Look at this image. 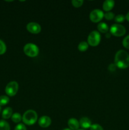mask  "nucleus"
<instances>
[{
	"label": "nucleus",
	"instance_id": "obj_1",
	"mask_svg": "<svg viewBox=\"0 0 129 130\" xmlns=\"http://www.w3.org/2000/svg\"><path fill=\"white\" fill-rule=\"evenodd\" d=\"M115 63L116 67L121 69H125L129 67V55L126 51L120 50L115 56Z\"/></svg>",
	"mask_w": 129,
	"mask_h": 130
},
{
	"label": "nucleus",
	"instance_id": "obj_2",
	"mask_svg": "<svg viewBox=\"0 0 129 130\" xmlns=\"http://www.w3.org/2000/svg\"><path fill=\"white\" fill-rule=\"evenodd\" d=\"M38 119V116L36 112L32 109L25 111L22 116V121L25 124L32 126L35 124Z\"/></svg>",
	"mask_w": 129,
	"mask_h": 130
},
{
	"label": "nucleus",
	"instance_id": "obj_3",
	"mask_svg": "<svg viewBox=\"0 0 129 130\" xmlns=\"http://www.w3.org/2000/svg\"><path fill=\"white\" fill-rule=\"evenodd\" d=\"M24 52L27 57L34 58V57H36L39 55V48L36 44L29 43L24 46Z\"/></svg>",
	"mask_w": 129,
	"mask_h": 130
},
{
	"label": "nucleus",
	"instance_id": "obj_4",
	"mask_svg": "<svg viewBox=\"0 0 129 130\" xmlns=\"http://www.w3.org/2000/svg\"><path fill=\"white\" fill-rule=\"evenodd\" d=\"M101 36L100 32L97 30H93L87 37V43L91 46L95 47L99 45L101 42Z\"/></svg>",
	"mask_w": 129,
	"mask_h": 130
},
{
	"label": "nucleus",
	"instance_id": "obj_5",
	"mask_svg": "<svg viewBox=\"0 0 129 130\" xmlns=\"http://www.w3.org/2000/svg\"><path fill=\"white\" fill-rule=\"evenodd\" d=\"M110 33L116 37H121L126 33V29L122 25L119 24H113L110 27Z\"/></svg>",
	"mask_w": 129,
	"mask_h": 130
},
{
	"label": "nucleus",
	"instance_id": "obj_6",
	"mask_svg": "<svg viewBox=\"0 0 129 130\" xmlns=\"http://www.w3.org/2000/svg\"><path fill=\"white\" fill-rule=\"evenodd\" d=\"M19 85L16 81H13L7 84L5 88V93L7 96H14L18 91Z\"/></svg>",
	"mask_w": 129,
	"mask_h": 130
},
{
	"label": "nucleus",
	"instance_id": "obj_7",
	"mask_svg": "<svg viewBox=\"0 0 129 130\" xmlns=\"http://www.w3.org/2000/svg\"><path fill=\"white\" fill-rule=\"evenodd\" d=\"M104 15V13L102 10L99 9H94L90 13L89 19L92 22L98 23L103 19Z\"/></svg>",
	"mask_w": 129,
	"mask_h": 130
},
{
	"label": "nucleus",
	"instance_id": "obj_8",
	"mask_svg": "<svg viewBox=\"0 0 129 130\" xmlns=\"http://www.w3.org/2000/svg\"><path fill=\"white\" fill-rule=\"evenodd\" d=\"M26 28L28 32H30L31 34H37L40 33L41 31V27H40V24L37 22H34L28 23Z\"/></svg>",
	"mask_w": 129,
	"mask_h": 130
},
{
	"label": "nucleus",
	"instance_id": "obj_9",
	"mask_svg": "<svg viewBox=\"0 0 129 130\" xmlns=\"http://www.w3.org/2000/svg\"><path fill=\"white\" fill-rule=\"evenodd\" d=\"M38 124L41 128H48L51 124V119L48 116H43L38 120Z\"/></svg>",
	"mask_w": 129,
	"mask_h": 130
},
{
	"label": "nucleus",
	"instance_id": "obj_10",
	"mask_svg": "<svg viewBox=\"0 0 129 130\" xmlns=\"http://www.w3.org/2000/svg\"><path fill=\"white\" fill-rule=\"evenodd\" d=\"M80 126L82 128V129H88V128H91V125H92V122L89 118H87V117H82L80 118L79 121Z\"/></svg>",
	"mask_w": 129,
	"mask_h": 130
},
{
	"label": "nucleus",
	"instance_id": "obj_11",
	"mask_svg": "<svg viewBox=\"0 0 129 130\" xmlns=\"http://www.w3.org/2000/svg\"><path fill=\"white\" fill-rule=\"evenodd\" d=\"M68 126L72 130H78L80 128L79 121L75 118H70L68 121Z\"/></svg>",
	"mask_w": 129,
	"mask_h": 130
},
{
	"label": "nucleus",
	"instance_id": "obj_12",
	"mask_svg": "<svg viewBox=\"0 0 129 130\" xmlns=\"http://www.w3.org/2000/svg\"><path fill=\"white\" fill-rule=\"evenodd\" d=\"M115 6V1L113 0H106L102 4V9L106 12L111 11Z\"/></svg>",
	"mask_w": 129,
	"mask_h": 130
},
{
	"label": "nucleus",
	"instance_id": "obj_13",
	"mask_svg": "<svg viewBox=\"0 0 129 130\" xmlns=\"http://www.w3.org/2000/svg\"><path fill=\"white\" fill-rule=\"evenodd\" d=\"M97 28L99 32L103 33V34H106V33L108 32L109 29H110L108 24L105 22L99 23Z\"/></svg>",
	"mask_w": 129,
	"mask_h": 130
},
{
	"label": "nucleus",
	"instance_id": "obj_14",
	"mask_svg": "<svg viewBox=\"0 0 129 130\" xmlns=\"http://www.w3.org/2000/svg\"><path fill=\"white\" fill-rule=\"evenodd\" d=\"M13 115V109L11 107H6L2 112V118L3 119H8L10 118H11Z\"/></svg>",
	"mask_w": 129,
	"mask_h": 130
},
{
	"label": "nucleus",
	"instance_id": "obj_15",
	"mask_svg": "<svg viewBox=\"0 0 129 130\" xmlns=\"http://www.w3.org/2000/svg\"><path fill=\"white\" fill-rule=\"evenodd\" d=\"M89 44L86 41H82L78 44V51L81 52H84L88 50L89 48Z\"/></svg>",
	"mask_w": 129,
	"mask_h": 130
},
{
	"label": "nucleus",
	"instance_id": "obj_16",
	"mask_svg": "<svg viewBox=\"0 0 129 130\" xmlns=\"http://www.w3.org/2000/svg\"><path fill=\"white\" fill-rule=\"evenodd\" d=\"M11 121H12L13 123H20V122L21 121H22V116H21V114H19L18 112H15L14 114H13L11 118Z\"/></svg>",
	"mask_w": 129,
	"mask_h": 130
},
{
	"label": "nucleus",
	"instance_id": "obj_17",
	"mask_svg": "<svg viewBox=\"0 0 129 130\" xmlns=\"http://www.w3.org/2000/svg\"><path fill=\"white\" fill-rule=\"evenodd\" d=\"M10 124L6 121L2 119L0 120V130H10Z\"/></svg>",
	"mask_w": 129,
	"mask_h": 130
},
{
	"label": "nucleus",
	"instance_id": "obj_18",
	"mask_svg": "<svg viewBox=\"0 0 129 130\" xmlns=\"http://www.w3.org/2000/svg\"><path fill=\"white\" fill-rule=\"evenodd\" d=\"M10 102V99L6 95H1L0 96V106L2 107L7 105Z\"/></svg>",
	"mask_w": 129,
	"mask_h": 130
},
{
	"label": "nucleus",
	"instance_id": "obj_19",
	"mask_svg": "<svg viewBox=\"0 0 129 130\" xmlns=\"http://www.w3.org/2000/svg\"><path fill=\"white\" fill-rule=\"evenodd\" d=\"M114 20H115V22L118 23V24L122 23L125 20V17L123 14H119V15H117L116 17H115Z\"/></svg>",
	"mask_w": 129,
	"mask_h": 130
},
{
	"label": "nucleus",
	"instance_id": "obj_20",
	"mask_svg": "<svg viewBox=\"0 0 129 130\" xmlns=\"http://www.w3.org/2000/svg\"><path fill=\"white\" fill-rule=\"evenodd\" d=\"M6 52V45L3 41L0 39V55H3Z\"/></svg>",
	"mask_w": 129,
	"mask_h": 130
},
{
	"label": "nucleus",
	"instance_id": "obj_21",
	"mask_svg": "<svg viewBox=\"0 0 129 130\" xmlns=\"http://www.w3.org/2000/svg\"><path fill=\"white\" fill-rule=\"evenodd\" d=\"M72 4L73 7L80 8L83 5V0H72Z\"/></svg>",
	"mask_w": 129,
	"mask_h": 130
},
{
	"label": "nucleus",
	"instance_id": "obj_22",
	"mask_svg": "<svg viewBox=\"0 0 129 130\" xmlns=\"http://www.w3.org/2000/svg\"><path fill=\"white\" fill-rule=\"evenodd\" d=\"M104 18H105V19L107 20H111L115 19V14L111 11L106 12L104 15Z\"/></svg>",
	"mask_w": 129,
	"mask_h": 130
},
{
	"label": "nucleus",
	"instance_id": "obj_23",
	"mask_svg": "<svg viewBox=\"0 0 129 130\" xmlns=\"http://www.w3.org/2000/svg\"><path fill=\"white\" fill-rule=\"evenodd\" d=\"M122 44L125 48L129 50V35L126 36L122 41Z\"/></svg>",
	"mask_w": 129,
	"mask_h": 130
},
{
	"label": "nucleus",
	"instance_id": "obj_24",
	"mask_svg": "<svg viewBox=\"0 0 129 130\" xmlns=\"http://www.w3.org/2000/svg\"><path fill=\"white\" fill-rule=\"evenodd\" d=\"M90 130H104V129L100 124H92L90 128Z\"/></svg>",
	"mask_w": 129,
	"mask_h": 130
},
{
	"label": "nucleus",
	"instance_id": "obj_25",
	"mask_svg": "<svg viewBox=\"0 0 129 130\" xmlns=\"http://www.w3.org/2000/svg\"><path fill=\"white\" fill-rule=\"evenodd\" d=\"M14 130H27V128L25 125L22 123H19L15 126Z\"/></svg>",
	"mask_w": 129,
	"mask_h": 130
},
{
	"label": "nucleus",
	"instance_id": "obj_26",
	"mask_svg": "<svg viewBox=\"0 0 129 130\" xmlns=\"http://www.w3.org/2000/svg\"><path fill=\"white\" fill-rule=\"evenodd\" d=\"M116 68H117V67H116L115 63H111V64L109 65L108 67L109 71H111V72H114V71H116Z\"/></svg>",
	"mask_w": 129,
	"mask_h": 130
},
{
	"label": "nucleus",
	"instance_id": "obj_27",
	"mask_svg": "<svg viewBox=\"0 0 129 130\" xmlns=\"http://www.w3.org/2000/svg\"><path fill=\"white\" fill-rule=\"evenodd\" d=\"M125 19H126L128 22H129V11L127 13V14L126 15V16H125Z\"/></svg>",
	"mask_w": 129,
	"mask_h": 130
},
{
	"label": "nucleus",
	"instance_id": "obj_28",
	"mask_svg": "<svg viewBox=\"0 0 129 130\" xmlns=\"http://www.w3.org/2000/svg\"><path fill=\"white\" fill-rule=\"evenodd\" d=\"M106 37L107 38H110V37H111V33H109V32H108V33H106Z\"/></svg>",
	"mask_w": 129,
	"mask_h": 130
},
{
	"label": "nucleus",
	"instance_id": "obj_29",
	"mask_svg": "<svg viewBox=\"0 0 129 130\" xmlns=\"http://www.w3.org/2000/svg\"><path fill=\"white\" fill-rule=\"evenodd\" d=\"M63 130H72V129H70L69 128H64V129H63Z\"/></svg>",
	"mask_w": 129,
	"mask_h": 130
},
{
	"label": "nucleus",
	"instance_id": "obj_30",
	"mask_svg": "<svg viewBox=\"0 0 129 130\" xmlns=\"http://www.w3.org/2000/svg\"><path fill=\"white\" fill-rule=\"evenodd\" d=\"M1 110H2V109H1V107L0 106V113L1 112Z\"/></svg>",
	"mask_w": 129,
	"mask_h": 130
},
{
	"label": "nucleus",
	"instance_id": "obj_31",
	"mask_svg": "<svg viewBox=\"0 0 129 130\" xmlns=\"http://www.w3.org/2000/svg\"><path fill=\"white\" fill-rule=\"evenodd\" d=\"M78 130H85V129H78Z\"/></svg>",
	"mask_w": 129,
	"mask_h": 130
}]
</instances>
